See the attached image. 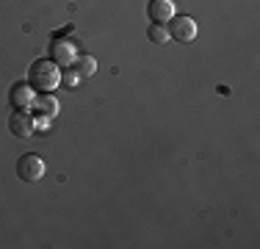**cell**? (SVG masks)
Masks as SVG:
<instances>
[{
    "label": "cell",
    "instance_id": "6da1fadb",
    "mask_svg": "<svg viewBox=\"0 0 260 249\" xmlns=\"http://www.w3.org/2000/svg\"><path fill=\"white\" fill-rule=\"evenodd\" d=\"M61 83V70L58 64H53L50 58H39L30 64L28 70V86L36 95H53V89H58Z\"/></svg>",
    "mask_w": 260,
    "mask_h": 249
},
{
    "label": "cell",
    "instance_id": "7a4b0ae2",
    "mask_svg": "<svg viewBox=\"0 0 260 249\" xmlns=\"http://www.w3.org/2000/svg\"><path fill=\"white\" fill-rule=\"evenodd\" d=\"M169 28H166V34H169V39H177L180 45H188V42L197 39V22L191 20V17L185 14H175L169 22Z\"/></svg>",
    "mask_w": 260,
    "mask_h": 249
},
{
    "label": "cell",
    "instance_id": "3957f363",
    "mask_svg": "<svg viewBox=\"0 0 260 249\" xmlns=\"http://www.w3.org/2000/svg\"><path fill=\"white\" fill-rule=\"evenodd\" d=\"M17 174H20V180H25V183H39V180L45 177V161L36 152L22 155V158L17 161Z\"/></svg>",
    "mask_w": 260,
    "mask_h": 249
},
{
    "label": "cell",
    "instance_id": "277c9868",
    "mask_svg": "<svg viewBox=\"0 0 260 249\" xmlns=\"http://www.w3.org/2000/svg\"><path fill=\"white\" fill-rule=\"evenodd\" d=\"M50 61L58 67H70L72 61H75V45H72L70 39H61V36H55L50 42Z\"/></svg>",
    "mask_w": 260,
    "mask_h": 249
},
{
    "label": "cell",
    "instance_id": "5b68a950",
    "mask_svg": "<svg viewBox=\"0 0 260 249\" xmlns=\"http://www.w3.org/2000/svg\"><path fill=\"white\" fill-rule=\"evenodd\" d=\"M147 14H150L152 22L164 25L177 14V6H175V0H150L147 3Z\"/></svg>",
    "mask_w": 260,
    "mask_h": 249
},
{
    "label": "cell",
    "instance_id": "8992f818",
    "mask_svg": "<svg viewBox=\"0 0 260 249\" xmlns=\"http://www.w3.org/2000/svg\"><path fill=\"white\" fill-rule=\"evenodd\" d=\"M34 128H36L34 116H28L25 111H14V114H11L9 130L17 136V139H28V136H34Z\"/></svg>",
    "mask_w": 260,
    "mask_h": 249
},
{
    "label": "cell",
    "instance_id": "52a82bcc",
    "mask_svg": "<svg viewBox=\"0 0 260 249\" xmlns=\"http://www.w3.org/2000/svg\"><path fill=\"white\" fill-rule=\"evenodd\" d=\"M30 108L36 111V119H39V122H47V119H53V116L58 114V103H55L53 95H39V97H34Z\"/></svg>",
    "mask_w": 260,
    "mask_h": 249
},
{
    "label": "cell",
    "instance_id": "ba28073f",
    "mask_svg": "<svg viewBox=\"0 0 260 249\" xmlns=\"http://www.w3.org/2000/svg\"><path fill=\"white\" fill-rule=\"evenodd\" d=\"M9 103H11V108H14V111H28V108H30V103H34V89H30L28 83H17V86H11V91H9Z\"/></svg>",
    "mask_w": 260,
    "mask_h": 249
},
{
    "label": "cell",
    "instance_id": "9c48e42d",
    "mask_svg": "<svg viewBox=\"0 0 260 249\" xmlns=\"http://www.w3.org/2000/svg\"><path fill=\"white\" fill-rule=\"evenodd\" d=\"M70 67H75V78H86V75H94L97 61L91 58V55H80V58H75Z\"/></svg>",
    "mask_w": 260,
    "mask_h": 249
},
{
    "label": "cell",
    "instance_id": "30bf717a",
    "mask_svg": "<svg viewBox=\"0 0 260 249\" xmlns=\"http://www.w3.org/2000/svg\"><path fill=\"white\" fill-rule=\"evenodd\" d=\"M147 36H150V39L155 42V45H166V42H169V34H166V28H164V25H158V22H152V25H150Z\"/></svg>",
    "mask_w": 260,
    "mask_h": 249
}]
</instances>
